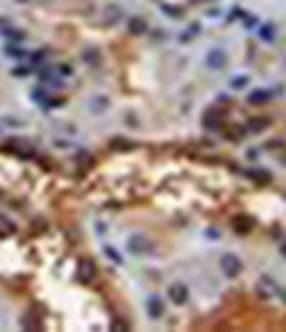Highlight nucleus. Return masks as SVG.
<instances>
[{
    "instance_id": "nucleus-1",
    "label": "nucleus",
    "mask_w": 286,
    "mask_h": 332,
    "mask_svg": "<svg viewBox=\"0 0 286 332\" xmlns=\"http://www.w3.org/2000/svg\"><path fill=\"white\" fill-rule=\"evenodd\" d=\"M220 272L226 275V278H238L243 272V261H240L238 255H232V252H223L220 255Z\"/></svg>"
},
{
    "instance_id": "nucleus-2",
    "label": "nucleus",
    "mask_w": 286,
    "mask_h": 332,
    "mask_svg": "<svg viewBox=\"0 0 286 332\" xmlns=\"http://www.w3.org/2000/svg\"><path fill=\"white\" fill-rule=\"evenodd\" d=\"M126 249L132 252V255H149V252H152V240H149L146 235L135 232V235H129V240H126Z\"/></svg>"
},
{
    "instance_id": "nucleus-3",
    "label": "nucleus",
    "mask_w": 286,
    "mask_h": 332,
    "mask_svg": "<svg viewBox=\"0 0 286 332\" xmlns=\"http://www.w3.org/2000/svg\"><path fill=\"white\" fill-rule=\"evenodd\" d=\"M206 66L212 69V72L226 69V52H223V49H209V52H206Z\"/></svg>"
},
{
    "instance_id": "nucleus-4",
    "label": "nucleus",
    "mask_w": 286,
    "mask_h": 332,
    "mask_svg": "<svg viewBox=\"0 0 286 332\" xmlns=\"http://www.w3.org/2000/svg\"><path fill=\"white\" fill-rule=\"evenodd\" d=\"M49 86H37V89H32V101L37 103V106H43V109H52V106H55V101H49Z\"/></svg>"
},
{
    "instance_id": "nucleus-5",
    "label": "nucleus",
    "mask_w": 286,
    "mask_h": 332,
    "mask_svg": "<svg viewBox=\"0 0 286 332\" xmlns=\"http://www.w3.org/2000/svg\"><path fill=\"white\" fill-rule=\"evenodd\" d=\"M169 298L175 304H186V301H189V286L181 284V281H175V284L169 286Z\"/></svg>"
},
{
    "instance_id": "nucleus-6",
    "label": "nucleus",
    "mask_w": 286,
    "mask_h": 332,
    "mask_svg": "<svg viewBox=\"0 0 286 332\" xmlns=\"http://www.w3.org/2000/svg\"><path fill=\"white\" fill-rule=\"evenodd\" d=\"M163 301H160L158 295H149L146 298V312H149V318H163Z\"/></svg>"
},
{
    "instance_id": "nucleus-7",
    "label": "nucleus",
    "mask_w": 286,
    "mask_h": 332,
    "mask_svg": "<svg viewBox=\"0 0 286 332\" xmlns=\"http://www.w3.org/2000/svg\"><path fill=\"white\" fill-rule=\"evenodd\" d=\"M126 29H129V34H146L149 32V23L143 20V17H129V20H126Z\"/></svg>"
},
{
    "instance_id": "nucleus-8",
    "label": "nucleus",
    "mask_w": 286,
    "mask_h": 332,
    "mask_svg": "<svg viewBox=\"0 0 286 332\" xmlns=\"http://www.w3.org/2000/svg\"><path fill=\"white\" fill-rule=\"evenodd\" d=\"M6 146L14 149V152H17L20 158H26V160H32V158H34V149H32V146H26V143H23V140H17V137H14V140H9Z\"/></svg>"
},
{
    "instance_id": "nucleus-9",
    "label": "nucleus",
    "mask_w": 286,
    "mask_h": 332,
    "mask_svg": "<svg viewBox=\"0 0 286 332\" xmlns=\"http://www.w3.org/2000/svg\"><path fill=\"white\" fill-rule=\"evenodd\" d=\"M78 278H80V281H92V278H95V263H92L89 258H83V261H80Z\"/></svg>"
},
{
    "instance_id": "nucleus-10",
    "label": "nucleus",
    "mask_w": 286,
    "mask_h": 332,
    "mask_svg": "<svg viewBox=\"0 0 286 332\" xmlns=\"http://www.w3.org/2000/svg\"><path fill=\"white\" fill-rule=\"evenodd\" d=\"M223 123V112H217V109H209V112L203 114V126L206 129H215V126Z\"/></svg>"
},
{
    "instance_id": "nucleus-11",
    "label": "nucleus",
    "mask_w": 286,
    "mask_h": 332,
    "mask_svg": "<svg viewBox=\"0 0 286 332\" xmlns=\"http://www.w3.org/2000/svg\"><path fill=\"white\" fill-rule=\"evenodd\" d=\"M80 57H83V60H86L89 66H100V52H97L95 46H86V49L80 52Z\"/></svg>"
},
{
    "instance_id": "nucleus-12",
    "label": "nucleus",
    "mask_w": 286,
    "mask_h": 332,
    "mask_svg": "<svg viewBox=\"0 0 286 332\" xmlns=\"http://www.w3.org/2000/svg\"><path fill=\"white\" fill-rule=\"evenodd\" d=\"M246 178H252L255 183H269V181H272V172H266V169H246Z\"/></svg>"
},
{
    "instance_id": "nucleus-13",
    "label": "nucleus",
    "mask_w": 286,
    "mask_h": 332,
    "mask_svg": "<svg viewBox=\"0 0 286 332\" xmlns=\"http://www.w3.org/2000/svg\"><path fill=\"white\" fill-rule=\"evenodd\" d=\"M269 98H272V92H261V89L249 92V103H252V106H258V103H266Z\"/></svg>"
},
{
    "instance_id": "nucleus-14",
    "label": "nucleus",
    "mask_w": 286,
    "mask_h": 332,
    "mask_svg": "<svg viewBox=\"0 0 286 332\" xmlns=\"http://www.w3.org/2000/svg\"><path fill=\"white\" fill-rule=\"evenodd\" d=\"M3 52H6V57H26V52H23L20 43H6L3 46Z\"/></svg>"
},
{
    "instance_id": "nucleus-15",
    "label": "nucleus",
    "mask_w": 286,
    "mask_h": 332,
    "mask_svg": "<svg viewBox=\"0 0 286 332\" xmlns=\"http://www.w3.org/2000/svg\"><path fill=\"white\" fill-rule=\"evenodd\" d=\"M89 109H92V112H95V114H100L103 109H109V101H106V98H100V95H97V98H92Z\"/></svg>"
},
{
    "instance_id": "nucleus-16",
    "label": "nucleus",
    "mask_w": 286,
    "mask_h": 332,
    "mask_svg": "<svg viewBox=\"0 0 286 332\" xmlns=\"http://www.w3.org/2000/svg\"><path fill=\"white\" fill-rule=\"evenodd\" d=\"M258 34H261L263 43H272V40H275V26H269V23H266V26H261V29H258Z\"/></svg>"
},
{
    "instance_id": "nucleus-17",
    "label": "nucleus",
    "mask_w": 286,
    "mask_h": 332,
    "mask_svg": "<svg viewBox=\"0 0 286 332\" xmlns=\"http://www.w3.org/2000/svg\"><path fill=\"white\" fill-rule=\"evenodd\" d=\"M6 40H9V43H23V40H26V34L20 32V29H6Z\"/></svg>"
},
{
    "instance_id": "nucleus-18",
    "label": "nucleus",
    "mask_w": 286,
    "mask_h": 332,
    "mask_svg": "<svg viewBox=\"0 0 286 332\" xmlns=\"http://www.w3.org/2000/svg\"><path fill=\"white\" fill-rule=\"evenodd\" d=\"M229 86H232V89H246V86H249V78H246V75H235V78L229 80Z\"/></svg>"
},
{
    "instance_id": "nucleus-19",
    "label": "nucleus",
    "mask_w": 286,
    "mask_h": 332,
    "mask_svg": "<svg viewBox=\"0 0 286 332\" xmlns=\"http://www.w3.org/2000/svg\"><path fill=\"white\" fill-rule=\"evenodd\" d=\"M266 126H269V120H266V117H255V120L246 126V129H249V132H263Z\"/></svg>"
},
{
    "instance_id": "nucleus-20",
    "label": "nucleus",
    "mask_w": 286,
    "mask_h": 332,
    "mask_svg": "<svg viewBox=\"0 0 286 332\" xmlns=\"http://www.w3.org/2000/svg\"><path fill=\"white\" fill-rule=\"evenodd\" d=\"M103 252H106V258H109L112 263H123V255L114 249V246H103Z\"/></svg>"
},
{
    "instance_id": "nucleus-21",
    "label": "nucleus",
    "mask_w": 286,
    "mask_h": 332,
    "mask_svg": "<svg viewBox=\"0 0 286 332\" xmlns=\"http://www.w3.org/2000/svg\"><path fill=\"white\" fill-rule=\"evenodd\" d=\"M120 20V9L117 6H106V23H117Z\"/></svg>"
},
{
    "instance_id": "nucleus-22",
    "label": "nucleus",
    "mask_w": 286,
    "mask_h": 332,
    "mask_svg": "<svg viewBox=\"0 0 286 332\" xmlns=\"http://www.w3.org/2000/svg\"><path fill=\"white\" fill-rule=\"evenodd\" d=\"M235 232H249V218H238L235 221Z\"/></svg>"
},
{
    "instance_id": "nucleus-23",
    "label": "nucleus",
    "mask_w": 286,
    "mask_h": 332,
    "mask_svg": "<svg viewBox=\"0 0 286 332\" xmlns=\"http://www.w3.org/2000/svg\"><path fill=\"white\" fill-rule=\"evenodd\" d=\"M163 11H166L169 17H183V9H181V6H163Z\"/></svg>"
},
{
    "instance_id": "nucleus-24",
    "label": "nucleus",
    "mask_w": 286,
    "mask_h": 332,
    "mask_svg": "<svg viewBox=\"0 0 286 332\" xmlns=\"http://www.w3.org/2000/svg\"><path fill=\"white\" fill-rule=\"evenodd\" d=\"M55 69L63 75V78H69V75H72V66H69V63H60V66H55Z\"/></svg>"
},
{
    "instance_id": "nucleus-25",
    "label": "nucleus",
    "mask_w": 286,
    "mask_h": 332,
    "mask_svg": "<svg viewBox=\"0 0 286 332\" xmlns=\"http://www.w3.org/2000/svg\"><path fill=\"white\" fill-rule=\"evenodd\" d=\"M29 72H34V69H26V66H17V69H14V75H17V78H23V75H29Z\"/></svg>"
},
{
    "instance_id": "nucleus-26",
    "label": "nucleus",
    "mask_w": 286,
    "mask_h": 332,
    "mask_svg": "<svg viewBox=\"0 0 286 332\" xmlns=\"http://www.w3.org/2000/svg\"><path fill=\"white\" fill-rule=\"evenodd\" d=\"M278 298H281V301L286 304V286H281V289H278Z\"/></svg>"
},
{
    "instance_id": "nucleus-27",
    "label": "nucleus",
    "mask_w": 286,
    "mask_h": 332,
    "mask_svg": "<svg viewBox=\"0 0 286 332\" xmlns=\"http://www.w3.org/2000/svg\"><path fill=\"white\" fill-rule=\"evenodd\" d=\"M281 252H284V258H286V243H284V246H281Z\"/></svg>"
},
{
    "instance_id": "nucleus-28",
    "label": "nucleus",
    "mask_w": 286,
    "mask_h": 332,
    "mask_svg": "<svg viewBox=\"0 0 286 332\" xmlns=\"http://www.w3.org/2000/svg\"><path fill=\"white\" fill-rule=\"evenodd\" d=\"M17 3H29V0H17Z\"/></svg>"
}]
</instances>
